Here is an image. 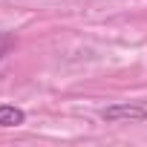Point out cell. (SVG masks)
Returning <instances> with one entry per match:
<instances>
[{
  "mask_svg": "<svg viewBox=\"0 0 147 147\" xmlns=\"http://www.w3.org/2000/svg\"><path fill=\"white\" fill-rule=\"evenodd\" d=\"M12 46H15V35H12V32H0V58L9 55Z\"/></svg>",
  "mask_w": 147,
  "mask_h": 147,
  "instance_id": "cell-3",
  "label": "cell"
},
{
  "mask_svg": "<svg viewBox=\"0 0 147 147\" xmlns=\"http://www.w3.org/2000/svg\"><path fill=\"white\" fill-rule=\"evenodd\" d=\"M101 121H107V124H144L147 107L144 104H110L101 110Z\"/></svg>",
  "mask_w": 147,
  "mask_h": 147,
  "instance_id": "cell-1",
  "label": "cell"
},
{
  "mask_svg": "<svg viewBox=\"0 0 147 147\" xmlns=\"http://www.w3.org/2000/svg\"><path fill=\"white\" fill-rule=\"evenodd\" d=\"M26 121V113L15 104H0V127H20Z\"/></svg>",
  "mask_w": 147,
  "mask_h": 147,
  "instance_id": "cell-2",
  "label": "cell"
}]
</instances>
